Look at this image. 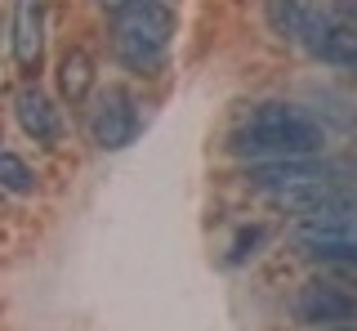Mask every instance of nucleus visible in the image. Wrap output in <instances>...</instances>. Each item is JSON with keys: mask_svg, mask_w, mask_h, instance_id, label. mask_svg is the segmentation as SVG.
Returning <instances> with one entry per match:
<instances>
[{"mask_svg": "<svg viewBox=\"0 0 357 331\" xmlns=\"http://www.w3.org/2000/svg\"><path fill=\"white\" fill-rule=\"evenodd\" d=\"M232 157L241 161H286V157H317L326 148V126L290 103H264L232 130Z\"/></svg>", "mask_w": 357, "mask_h": 331, "instance_id": "f257e3e1", "label": "nucleus"}, {"mask_svg": "<svg viewBox=\"0 0 357 331\" xmlns=\"http://www.w3.org/2000/svg\"><path fill=\"white\" fill-rule=\"evenodd\" d=\"M178 31V14L170 0H139V5L112 14L116 59L134 72H156L170 54V41Z\"/></svg>", "mask_w": 357, "mask_h": 331, "instance_id": "f03ea898", "label": "nucleus"}, {"mask_svg": "<svg viewBox=\"0 0 357 331\" xmlns=\"http://www.w3.org/2000/svg\"><path fill=\"white\" fill-rule=\"evenodd\" d=\"M89 139L103 152H121L139 139V103H134L130 90L107 85V90L98 94V103L89 108Z\"/></svg>", "mask_w": 357, "mask_h": 331, "instance_id": "7ed1b4c3", "label": "nucleus"}, {"mask_svg": "<svg viewBox=\"0 0 357 331\" xmlns=\"http://www.w3.org/2000/svg\"><path fill=\"white\" fill-rule=\"evenodd\" d=\"M299 45H304L317 63H326V68L357 72V27L340 23V18H335L331 9H321V5H312Z\"/></svg>", "mask_w": 357, "mask_h": 331, "instance_id": "20e7f679", "label": "nucleus"}, {"mask_svg": "<svg viewBox=\"0 0 357 331\" xmlns=\"http://www.w3.org/2000/svg\"><path fill=\"white\" fill-rule=\"evenodd\" d=\"M295 318L304 327H357V295L335 282H304L295 291Z\"/></svg>", "mask_w": 357, "mask_h": 331, "instance_id": "39448f33", "label": "nucleus"}, {"mask_svg": "<svg viewBox=\"0 0 357 331\" xmlns=\"http://www.w3.org/2000/svg\"><path fill=\"white\" fill-rule=\"evenodd\" d=\"M14 117L22 126V135L36 143H59L63 139V117L54 108V98L40 90V85H22L14 98Z\"/></svg>", "mask_w": 357, "mask_h": 331, "instance_id": "423d86ee", "label": "nucleus"}, {"mask_svg": "<svg viewBox=\"0 0 357 331\" xmlns=\"http://www.w3.org/2000/svg\"><path fill=\"white\" fill-rule=\"evenodd\" d=\"M14 63L22 72H40V54H45V5L40 0H14Z\"/></svg>", "mask_w": 357, "mask_h": 331, "instance_id": "0eeeda50", "label": "nucleus"}, {"mask_svg": "<svg viewBox=\"0 0 357 331\" xmlns=\"http://www.w3.org/2000/svg\"><path fill=\"white\" fill-rule=\"evenodd\" d=\"M94 59H89L85 50H67L63 59H59V94H63V103H72V108H81L89 90H94Z\"/></svg>", "mask_w": 357, "mask_h": 331, "instance_id": "6e6552de", "label": "nucleus"}, {"mask_svg": "<svg viewBox=\"0 0 357 331\" xmlns=\"http://www.w3.org/2000/svg\"><path fill=\"white\" fill-rule=\"evenodd\" d=\"M308 14H312V0H264V23H268L273 36H282V41L304 36Z\"/></svg>", "mask_w": 357, "mask_h": 331, "instance_id": "1a4fd4ad", "label": "nucleus"}, {"mask_svg": "<svg viewBox=\"0 0 357 331\" xmlns=\"http://www.w3.org/2000/svg\"><path fill=\"white\" fill-rule=\"evenodd\" d=\"M0 189L14 193V197L36 193V175H31V166L22 161L18 152H9V148H0Z\"/></svg>", "mask_w": 357, "mask_h": 331, "instance_id": "9d476101", "label": "nucleus"}, {"mask_svg": "<svg viewBox=\"0 0 357 331\" xmlns=\"http://www.w3.org/2000/svg\"><path fill=\"white\" fill-rule=\"evenodd\" d=\"M264 237H268L264 228H241V233H237V242H232V256H228V260H232V264H245V260L255 256V251L264 247Z\"/></svg>", "mask_w": 357, "mask_h": 331, "instance_id": "9b49d317", "label": "nucleus"}, {"mask_svg": "<svg viewBox=\"0 0 357 331\" xmlns=\"http://www.w3.org/2000/svg\"><path fill=\"white\" fill-rule=\"evenodd\" d=\"M98 5L107 9V14H121V9H130V5H139V0H98Z\"/></svg>", "mask_w": 357, "mask_h": 331, "instance_id": "f8f14e48", "label": "nucleus"}, {"mask_svg": "<svg viewBox=\"0 0 357 331\" xmlns=\"http://www.w3.org/2000/svg\"><path fill=\"white\" fill-rule=\"evenodd\" d=\"M344 331H357V327H344Z\"/></svg>", "mask_w": 357, "mask_h": 331, "instance_id": "ddd939ff", "label": "nucleus"}]
</instances>
